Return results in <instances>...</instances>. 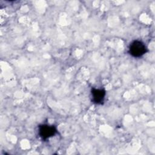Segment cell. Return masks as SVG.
<instances>
[{"label": "cell", "mask_w": 155, "mask_h": 155, "mask_svg": "<svg viewBox=\"0 0 155 155\" xmlns=\"http://www.w3.org/2000/svg\"><path fill=\"white\" fill-rule=\"evenodd\" d=\"M148 51L147 47L145 43L140 40H134L131 42L128 45V53L131 56L134 58H141Z\"/></svg>", "instance_id": "obj_1"}, {"label": "cell", "mask_w": 155, "mask_h": 155, "mask_svg": "<svg viewBox=\"0 0 155 155\" xmlns=\"http://www.w3.org/2000/svg\"><path fill=\"white\" fill-rule=\"evenodd\" d=\"M57 133V127L54 125L42 124L38 126V134L43 140L50 139Z\"/></svg>", "instance_id": "obj_2"}, {"label": "cell", "mask_w": 155, "mask_h": 155, "mask_svg": "<svg viewBox=\"0 0 155 155\" xmlns=\"http://www.w3.org/2000/svg\"><path fill=\"white\" fill-rule=\"evenodd\" d=\"M91 102L96 105H102L104 104L106 96V90L105 88H96L92 87L90 91Z\"/></svg>", "instance_id": "obj_3"}]
</instances>
